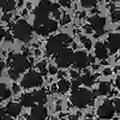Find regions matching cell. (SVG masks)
Returning a JSON list of instances; mask_svg holds the SVG:
<instances>
[{
    "mask_svg": "<svg viewBox=\"0 0 120 120\" xmlns=\"http://www.w3.org/2000/svg\"><path fill=\"white\" fill-rule=\"evenodd\" d=\"M72 38L66 34H59L56 36H53L48 40V42L46 45V51L49 54H56L64 51V48L66 45L71 43Z\"/></svg>",
    "mask_w": 120,
    "mask_h": 120,
    "instance_id": "1",
    "label": "cell"
},
{
    "mask_svg": "<svg viewBox=\"0 0 120 120\" xmlns=\"http://www.w3.org/2000/svg\"><path fill=\"white\" fill-rule=\"evenodd\" d=\"M93 100V93L86 89H76L72 91L71 101L78 108L86 107Z\"/></svg>",
    "mask_w": 120,
    "mask_h": 120,
    "instance_id": "2",
    "label": "cell"
},
{
    "mask_svg": "<svg viewBox=\"0 0 120 120\" xmlns=\"http://www.w3.org/2000/svg\"><path fill=\"white\" fill-rule=\"evenodd\" d=\"M31 30L33 28L28 24L26 21L19 19L13 26V34H15V37L18 38L19 41L29 42L30 38H31Z\"/></svg>",
    "mask_w": 120,
    "mask_h": 120,
    "instance_id": "3",
    "label": "cell"
},
{
    "mask_svg": "<svg viewBox=\"0 0 120 120\" xmlns=\"http://www.w3.org/2000/svg\"><path fill=\"white\" fill-rule=\"evenodd\" d=\"M41 84H42V76L35 71H30L22 79V86L25 89L35 88V86H38Z\"/></svg>",
    "mask_w": 120,
    "mask_h": 120,
    "instance_id": "4",
    "label": "cell"
},
{
    "mask_svg": "<svg viewBox=\"0 0 120 120\" xmlns=\"http://www.w3.org/2000/svg\"><path fill=\"white\" fill-rule=\"evenodd\" d=\"M38 26H42L46 31L49 34V33L55 31V30H56L58 23L54 21V19H51V18H48V17H36V19L34 21L33 29L38 28Z\"/></svg>",
    "mask_w": 120,
    "mask_h": 120,
    "instance_id": "5",
    "label": "cell"
},
{
    "mask_svg": "<svg viewBox=\"0 0 120 120\" xmlns=\"http://www.w3.org/2000/svg\"><path fill=\"white\" fill-rule=\"evenodd\" d=\"M56 8H59L58 4H54V3L48 1V0H45V1L40 3V5L35 8V15H36V17H47V15L49 12H53Z\"/></svg>",
    "mask_w": 120,
    "mask_h": 120,
    "instance_id": "6",
    "label": "cell"
},
{
    "mask_svg": "<svg viewBox=\"0 0 120 120\" xmlns=\"http://www.w3.org/2000/svg\"><path fill=\"white\" fill-rule=\"evenodd\" d=\"M55 63L58 64L59 67H67L68 65L73 63V52L70 51V49H64L55 58Z\"/></svg>",
    "mask_w": 120,
    "mask_h": 120,
    "instance_id": "7",
    "label": "cell"
},
{
    "mask_svg": "<svg viewBox=\"0 0 120 120\" xmlns=\"http://www.w3.org/2000/svg\"><path fill=\"white\" fill-rule=\"evenodd\" d=\"M12 70L16 71L17 73H22L29 67L30 63L28 59L23 55H12Z\"/></svg>",
    "mask_w": 120,
    "mask_h": 120,
    "instance_id": "8",
    "label": "cell"
},
{
    "mask_svg": "<svg viewBox=\"0 0 120 120\" xmlns=\"http://www.w3.org/2000/svg\"><path fill=\"white\" fill-rule=\"evenodd\" d=\"M114 113H115V111H114V106H113L112 101H105L100 106L98 111H97L98 116L102 119H111V118H113Z\"/></svg>",
    "mask_w": 120,
    "mask_h": 120,
    "instance_id": "9",
    "label": "cell"
},
{
    "mask_svg": "<svg viewBox=\"0 0 120 120\" xmlns=\"http://www.w3.org/2000/svg\"><path fill=\"white\" fill-rule=\"evenodd\" d=\"M91 28L96 31L97 36H101L105 33V25H106V19L103 17H98V16H94L89 19Z\"/></svg>",
    "mask_w": 120,
    "mask_h": 120,
    "instance_id": "10",
    "label": "cell"
},
{
    "mask_svg": "<svg viewBox=\"0 0 120 120\" xmlns=\"http://www.w3.org/2000/svg\"><path fill=\"white\" fill-rule=\"evenodd\" d=\"M77 68H85L89 64V56L85 54V52H76L73 53V63Z\"/></svg>",
    "mask_w": 120,
    "mask_h": 120,
    "instance_id": "11",
    "label": "cell"
},
{
    "mask_svg": "<svg viewBox=\"0 0 120 120\" xmlns=\"http://www.w3.org/2000/svg\"><path fill=\"white\" fill-rule=\"evenodd\" d=\"M107 47L111 53H115L120 48V35L119 34H111L107 38Z\"/></svg>",
    "mask_w": 120,
    "mask_h": 120,
    "instance_id": "12",
    "label": "cell"
},
{
    "mask_svg": "<svg viewBox=\"0 0 120 120\" xmlns=\"http://www.w3.org/2000/svg\"><path fill=\"white\" fill-rule=\"evenodd\" d=\"M47 116V109L43 106H34L31 109V114H30V119L33 120H43Z\"/></svg>",
    "mask_w": 120,
    "mask_h": 120,
    "instance_id": "13",
    "label": "cell"
},
{
    "mask_svg": "<svg viewBox=\"0 0 120 120\" xmlns=\"http://www.w3.org/2000/svg\"><path fill=\"white\" fill-rule=\"evenodd\" d=\"M95 55H96L97 59H101V60H103V59L107 58L108 52H107L106 46L102 42H97L95 45Z\"/></svg>",
    "mask_w": 120,
    "mask_h": 120,
    "instance_id": "14",
    "label": "cell"
},
{
    "mask_svg": "<svg viewBox=\"0 0 120 120\" xmlns=\"http://www.w3.org/2000/svg\"><path fill=\"white\" fill-rule=\"evenodd\" d=\"M6 113L10 116H17V115H19V113H21V106H19L18 103H15V102L8 103L7 107H6Z\"/></svg>",
    "mask_w": 120,
    "mask_h": 120,
    "instance_id": "15",
    "label": "cell"
},
{
    "mask_svg": "<svg viewBox=\"0 0 120 120\" xmlns=\"http://www.w3.org/2000/svg\"><path fill=\"white\" fill-rule=\"evenodd\" d=\"M34 96V101L37 102L40 106H42L46 101H47V96H46V93L43 91V90H38V91H35L33 94Z\"/></svg>",
    "mask_w": 120,
    "mask_h": 120,
    "instance_id": "16",
    "label": "cell"
},
{
    "mask_svg": "<svg viewBox=\"0 0 120 120\" xmlns=\"http://www.w3.org/2000/svg\"><path fill=\"white\" fill-rule=\"evenodd\" d=\"M34 96H33V94H24L23 96H22V98H21V103H22V106H24V107H31L33 105H34Z\"/></svg>",
    "mask_w": 120,
    "mask_h": 120,
    "instance_id": "17",
    "label": "cell"
},
{
    "mask_svg": "<svg viewBox=\"0 0 120 120\" xmlns=\"http://www.w3.org/2000/svg\"><path fill=\"white\" fill-rule=\"evenodd\" d=\"M79 79V82H81L82 84H84V85H86V86H91L93 84H94V77L90 75V73H85L84 76H82V77H79L78 78Z\"/></svg>",
    "mask_w": 120,
    "mask_h": 120,
    "instance_id": "18",
    "label": "cell"
},
{
    "mask_svg": "<svg viewBox=\"0 0 120 120\" xmlns=\"http://www.w3.org/2000/svg\"><path fill=\"white\" fill-rule=\"evenodd\" d=\"M10 95H11L10 89L5 84H0V101H4V100L8 98Z\"/></svg>",
    "mask_w": 120,
    "mask_h": 120,
    "instance_id": "19",
    "label": "cell"
},
{
    "mask_svg": "<svg viewBox=\"0 0 120 120\" xmlns=\"http://www.w3.org/2000/svg\"><path fill=\"white\" fill-rule=\"evenodd\" d=\"M109 91H111V83H108V82H102V83H100L98 94H101V95H107V94H109Z\"/></svg>",
    "mask_w": 120,
    "mask_h": 120,
    "instance_id": "20",
    "label": "cell"
},
{
    "mask_svg": "<svg viewBox=\"0 0 120 120\" xmlns=\"http://www.w3.org/2000/svg\"><path fill=\"white\" fill-rule=\"evenodd\" d=\"M70 86H71V84L67 81H65V79H61V81L58 83V89H59V91H61V93H66L70 89Z\"/></svg>",
    "mask_w": 120,
    "mask_h": 120,
    "instance_id": "21",
    "label": "cell"
},
{
    "mask_svg": "<svg viewBox=\"0 0 120 120\" xmlns=\"http://www.w3.org/2000/svg\"><path fill=\"white\" fill-rule=\"evenodd\" d=\"M15 7H16V3L13 1V0H6L3 10H4L5 12H8V13H10L12 10H15Z\"/></svg>",
    "mask_w": 120,
    "mask_h": 120,
    "instance_id": "22",
    "label": "cell"
},
{
    "mask_svg": "<svg viewBox=\"0 0 120 120\" xmlns=\"http://www.w3.org/2000/svg\"><path fill=\"white\" fill-rule=\"evenodd\" d=\"M37 68L40 70V75L43 76V75H47V70H46V63L45 61H41V63H38L37 64Z\"/></svg>",
    "mask_w": 120,
    "mask_h": 120,
    "instance_id": "23",
    "label": "cell"
},
{
    "mask_svg": "<svg viewBox=\"0 0 120 120\" xmlns=\"http://www.w3.org/2000/svg\"><path fill=\"white\" fill-rule=\"evenodd\" d=\"M96 5L95 0H82V6L83 7H94Z\"/></svg>",
    "mask_w": 120,
    "mask_h": 120,
    "instance_id": "24",
    "label": "cell"
},
{
    "mask_svg": "<svg viewBox=\"0 0 120 120\" xmlns=\"http://www.w3.org/2000/svg\"><path fill=\"white\" fill-rule=\"evenodd\" d=\"M120 21V11L119 10H116V11H113L112 12V22L116 23Z\"/></svg>",
    "mask_w": 120,
    "mask_h": 120,
    "instance_id": "25",
    "label": "cell"
},
{
    "mask_svg": "<svg viewBox=\"0 0 120 120\" xmlns=\"http://www.w3.org/2000/svg\"><path fill=\"white\" fill-rule=\"evenodd\" d=\"M81 41L84 43L85 48H88V49H90V48H91V41H90V40H88L86 37H84V36H81Z\"/></svg>",
    "mask_w": 120,
    "mask_h": 120,
    "instance_id": "26",
    "label": "cell"
},
{
    "mask_svg": "<svg viewBox=\"0 0 120 120\" xmlns=\"http://www.w3.org/2000/svg\"><path fill=\"white\" fill-rule=\"evenodd\" d=\"M113 106H114V111L120 113V100L119 98H116V100L113 101Z\"/></svg>",
    "mask_w": 120,
    "mask_h": 120,
    "instance_id": "27",
    "label": "cell"
},
{
    "mask_svg": "<svg viewBox=\"0 0 120 120\" xmlns=\"http://www.w3.org/2000/svg\"><path fill=\"white\" fill-rule=\"evenodd\" d=\"M8 75H10V77H11L12 79H15V81H16V79L19 77V73H17L16 71H13V70L11 68V70H10V71H8Z\"/></svg>",
    "mask_w": 120,
    "mask_h": 120,
    "instance_id": "28",
    "label": "cell"
},
{
    "mask_svg": "<svg viewBox=\"0 0 120 120\" xmlns=\"http://www.w3.org/2000/svg\"><path fill=\"white\" fill-rule=\"evenodd\" d=\"M70 21H71V18H70V16L65 15V16L63 17V19H61V24H63V25H65V24L70 23Z\"/></svg>",
    "mask_w": 120,
    "mask_h": 120,
    "instance_id": "29",
    "label": "cell"
},
{
    "mask_svg": "<svg viewBox=\"0 0 120 120\" xmlns=\"http://www.w3.org/2000/svg\"><path fill=\"white\" fill-rule=\"evenodd\" d=\"M79 84H81V82H79V79H75V81L72 82V84H71V86H72V89H73V90H76V89H78Z\"/></svg>",
    "mask_w": 120,
    "mask_h": 120,
    "instance_id": "30",
    "label": "cell"
},
{
    "mask_svg": "<svg viewBox=\"0 0 120 120\" xmlns=\"http://www.w3.org/2000/svg\"><path fill=\"white\" fill-rule=\"evenodd\" d=\"M48 72L51 73V75H56L58 73V70H56L55 66H49L48 67Z\"/></svg>",
    "mask_w": 120,
    "mask_h": 120,
    "instance_id": "31",
    "label": "cell"
},
{
    "mask_svg": "<svg viewBox=\"0 0 120 120\" xmlns=\"http://www.w3.org/2000/svg\"><path fill=\"white\" fill-rule=\"evenodd\" d=\"M52 13L54 15V17H55L56 19H59V18H60V16H61V13H60V11H59V8H56V10H54V11H53Z\"/></svg>",
    "mask_w": 120,
    "mask_h": 120,
    "instance_id": "32",
    "label": "cell"
},
{
    "mask_svg": "<svg viewBox=\"0 0 120 120\" xmlns=\"http://www.w3.org/2000/svg\"><path fill=\"white\" fill-rule=\"evenodd\" d=\"M0 120H13V119H12V116L5 114V115H0Z\"/></svg>",
    "mask_w": 120,
    "mask_h": 120,
    "instance_id": "33",
    "label": "cell"
},
{
    "mask_svg": "<svg viewBox=\"0 0 120 120\" xmlns=\"http://www.w3.org/2000/svg\"><path fill=\"white\" fill-rule=\"evenodd\" d=\"M10 18H11V13H6V15L3 17V21L7 22V21H10Z\"/></svg>",
    "mask_w": 120,
    "mask_h": 120,
    "instance_id": "34",
    "label": "cell"
},
{
    "mask_svg": "<svg viewBox=\"0 0 120 120\" xmlns=\"http://www.w3.org/2000/svg\"><path fill=\"white\" fill-rule=\"evenodd\" d=\"M5 36V30H4V28H1L0 26V41H1V38Z\"/></svg>",
    "mask_w": 120,
    "mask_h": 120,
    "instance_id": "35",
    "label": "cell"
},
{
    "mask_svg": "<svg viewBox=\"0 0 120 120\" xmlns=\"http://www.w3.org/2000/svg\"><path fill=\"white\" fill-rule=\"evenodd\" d=\"M12 90H13V93H18V91H19V85L13 84V85H12Z\"/></svg>",
    "mask_w": 120,
    "mask_h": 120,
    "instance_id": "36",
    "label": "cell"
},
{
    "mask_svg": "<svg viewBox=\"0 0 120 120\" xmlns=\"http://www.w3.org/2000/svg\"><path fill=\"white\" fill-rule=\"evenodd\" d=\"M71 76L73 77V79H78V77H79L78 73H77L76 71H71Z\"/></svg>",
    "mask_w": 120,
    "mask_h": 120,
    "instance_id": "37",
    "label": "cell"
},
{
    "mask_svg": "<svg viewBox=\"0 0 120 120\" xmlns=\"http://www.w3.org/2000/svg\"><path fill=\"white\" fill-rule=\"evenodd\" d=\"M85 33H88V34H90V33H93V28L91 26H85Z\"/></svg>",
    "mask_w": 120,
    "mask_h": 120,
    "instance_id": "38",
    "label": "cell"
},
{
    "mask_svg": "<svg viewBox=\"0 0 120 120\" xmlns=\"http://www.w3.org/2000/svg\"><path fill=\"white\" fill-rule=\"evenodd\" d=\"M5 40H6V41H11V35H10L8 33H5Z\"/></svg>",
    "mask_w": 120,
    "mask_h": 120,
    "instance_id": "39",
    "label": "cell"
},
{
    "mask_svg": "<svg viewBox=\"0 0 120 120\" xmlns=\"http://www.w3.org/2000/svg\"><path fill=\"white\" fill-rule=\"evenodd\" d=\"M115 84H116V88L120 90V77L116 78V81H115Z\"/></svg>",
    "mask_w": 120,
    "mask_h": 120,
    "instance_id": "40",
    "label": "cell"
},
{
    "mask_svg": "<svg viewBox=\"0 0 120 120\" xmlns=\"http://www.w3.org/2000/svg\"><path fill=\"white\" fill-rule=\"evenodd\" d=\"M3 68H4V63L0 61V77H1V73H3Z\"/></svg>",
    "mask_w": 120,
    "mask_h": 120,
    "instance_id": "41",
    "label": "cell"
},
{
    "mask_svg": "<svg viewBox=\"0 0 120 120\" xmlns=\"http://www.w3.org/2000/svg\"><path fill=\"white\" fill-rule=\"evenodd\" d=\"M60 4L64 5V6H70L71 4H70V1H60Z\"/></svg>",
    "mask_w": 120,
    "mask_h": 120,
    "instance_id": "42",
    "label": "cell"
},
{
    "mask_svg": "<svg viewBox=\"0 0 120 120\" xmlns=\"http://www.w3.org/2000/svg\"><path fill=\"white\" fill-rule=\"evenodd\" d=\"M111 72H112V71H111L109 68H106L105 71H103V73H105V75H111Z\"/></svg>",
    "mask_w": 120,
    "mask_h": 120,
    "instance_id": "43",
    "label": "cell"
},
{
    "mask_svg": "<svg viewBox=\"0 0 120 120\" xmlns=\"http://www.w3.org/2000/svg\"><path fill=\"white\" fill-rule=\"evenodd\" d=\"M5 1H6V0H0V8H3V7H4Z\"/></svg>",
    "mask_w": 120,
    "mask_h": 120,
    "instance_id": "44",
    "label": "cell"
},
{
    "mask_svg": "<svg viewBox=\"0 0 120 120\" xmlns=\"http://www.w3.org/2000/svg\"><path fill=\"white\" fill-rule=\"evenodd\" d=\"M68 120H78V115H73V116H71Z\"/></svg>",
    "mask_w": 120,
    "mask_h": 120,
    "instance_id": "45",
    "label": "cell"
},
{
    "mask_svg": "<svg viewBox=\"0 0 120 120\" xmlns=\"http://www.w3.org/2000/svg\"><path fill=\"white\" fill-rule=\"evenodd\" d=\"M59 76H60V78H63V76H64V72H59Z\"/></svg>",
    "mask_w": 120,
    "mask_h": 120,
    "instance_id": "46",
    "label": "cell"
},
{
    "mask_svg": "<svg viewBox=\"0 0 120 120\" xmlns=\"http://www.w3.org/2000/svg\"><path fill=\"white\" fill-rule=\"evenodd\" d=\"M119 49H120V48H119Z\"/></svg>",
    "mask_w": 120,
    "mask_h": 120,
    "instance_id": "47",
    "label": "cell"
}]
</instances>
